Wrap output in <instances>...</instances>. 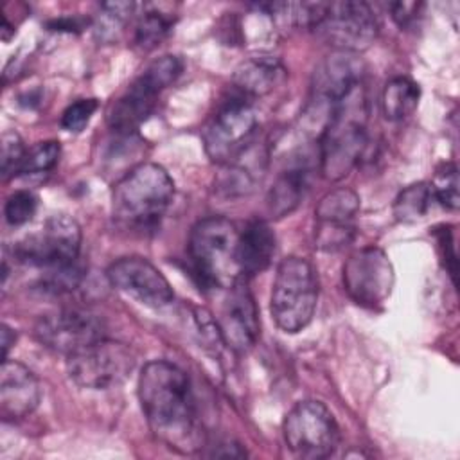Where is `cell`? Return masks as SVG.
<instances>
[{"mask_svg": "<svg viewBox=\"0 0 460 460\" xmlns=\"http://www.w3.org/2000/svg\"><path fill=\"white\" fill-rule=\"evenodd\" d=\"M138 399L153 435L169 449L187 455L203 447L205 433L192 386L180 367L165 359L144 365Z\"/></svg>", "mask_w": 460, "mask_h": 460, "instance_id": "6da1fadb", "label": "cell"}, {"mask_svg": "<svg viewBox=\"0 0 460 460\" xmlns=\"http://www.w3.org/2000/svg\"><path fill=\"white\" fill-rule=\"evenodd\" d=\"M174 196L169 172L151 162L129 169L111 194V214L117 225L129 230H151L165 216Z\"/></svg>", "mask_w": 460, "mask_h": 460, "instance_id": "7a4b0ae2", "label": "cell"}, {"mask_svg": "<svg viewBox=\"0 0 460 460\" xmlns=\"http://www.w3.org/2000/svg\"><path fill=\"white\" fill-rule=\"evenodd\" d=\"M367 97L356 84L331 110L320 137V171L331 180H341L359 162L367 147Z\"/></svg>", "mask_w": 460, "mask_h": 460, "instance_id": "3957f363", "label": "cell"}, {"mask_svg": "<svg viewBox=\"0 0 460 460\" xmlns=\"http://www.w3.org/2000/svg\"><path fill=\"white\" fill-rule=\"evenodd\" d=\"M237 237V226L223 216L205 217L192 226L187 244L189 264L203 289H226L243 277L235 257Z\"/></svg>", "mask_w": 460, "mask_h": 460, "instance_id": "277c9868", "label": "cell"}, {"mask_svg": "<svg viewBox=\"0 0 460 460\" xmlns=\"http://www.w3.org/2000/svg\"><path fill=\"white\" fill-rule=\"evenodd\" d=\"M318 302V275L304 257H286L277 266L270 311L277 327L295 334L309 325Z\"/></svg>", "mask_w": 460, "mask_h": 460, "instance_id": "5b68a950", "label": "cell"}, {"mask_svg": "<svg viewBox=\"0 0 460 460\" xmlns=\"http://www.w3.org/2000/svg\"><path fill=\"white\" fill-rule=\"evenodd\" d=\"M181 70V59L172 54L151 61L111 104L108 111L110 129L119 137H133L140 124L153 113L158 95L178 79Z\"/></svg>", "mask_w": 460, "mask_h": 460, "instance_id": "8992f818", "label": "cell"}, {"mask_svg": "<svg viewBox=\"0 0 460 460\" xmlns=\"http://www.w3.org/2000/svg\"><path fill=\"white\" fill-rule=\"evenodd\" d=\"M81 228L68 216L49 217L36 232L27 234L13 246V257L45 271L75 264L81 252Z\"/></svg>", "mask_w": 460, "mask_h": 460, "instance_id": "52a82bcc", "label": "cell"}, {"mask_svg": "<svg viewBox=\"0 0 460 460\" xmlns=\"http://www.w3.org/2000/svg\"><path fill=\"white\" fill-rule=\"evenodd\" d=\"M135 368L131 349L117 340L101 338L66 356L70 379L90 390H108L122 385Z\"/></svg>", "mask_w": 460, "mask_h": 460, "instance_id": "ba28073f", "label": "cell"}, {"mask_svg": "<svg viewBox=\"0 0 460 460\" xmlns=\"http://www.w3.org/2000/svg\"><path fill=\"white\" fill-rule=\"evenodd\" d=\"M313 31L340 52L356 54L374 43L379 23L367 2H323Z\"/></svg>", "mask_w": 460, "mask_h": 460, "instance_id": "9c48e42d", "label": "cell"}, {"mask_svg": "<svg viewBox=\"0 0 460 460\" xmlns=\"http://www.w3.org/2000/svg\"><path fill=\"white\" fill-rule=\"evenodd\" d=\"M284 440L302 458H327L340 442V428L322 401H300L284 419Z\"/></svg>", "mask_w": 460, "mask_h": 460, "instance_id": "30bf717a", "label": "cell"}, {"mask_svg": "<svg viewBox=\"0 0 460 460\" xmlns=\"http://www.w3.org/2000/svg\"><path fill=\"white\" fill-rule=\"evenodd\" d=\"M257 126L255 111L241 93L230 95L203 129L205 153L212 162L225 164L239 155Z\"/></svg>", "mask_w": 460, "mask_h": 460, "instance_id": "8fae6325", "label": "cell"}, {"mask_svg": "<svg viewBox=\"0 0 460 460\" xmlns=\"http://www.w3.org/2000/svg\"><path fill=\"white\" fill-rule=\"evenodd\" d=\"M394 266L377 246L354 252L343 264V286L349 296L361 307L376 309L392 293Z\"/></svg>", "mask_w": 460, "mask_h": 460, "instance_id": "7c38bea8", "label": "cell"}, {"mask_svg": "<svg viewBox=\"0 0 460 460\" xmlns=\"http://www.w3.org/2000/svg\"><path fill=\"white\" fill-rule=\"evenodd\" d=\"M34 334L43 347L70 356L104 338L106 325L102 318L90 309L63 307L41 316L34 327Z\"/></svg>", "mask_w": 460, "mask_h": 460, "instance_id": "4fadbf2b", "label": "cell"}, {"mask_svg": "<svg viewBox=\"0 0 460 460\" xmlns=\"http://www.w3.org/2000/svg\"><path fill=\"white\" fill-rule=\"evenodd\" d=\"M225 291L216 327L221 343L243 354L250 350L259 338V311L244 277H239Z\"/></svg>", "mask_w": 460, "mask_h": 460, "instance_id": "5bb4252c", "label": "cell"}, {"mask_svg": "<svg viewBox=\"0 0 460 460\" xmlns=\"http://www.w3.org/2000/svg\"><path fill=\"white\" fill-rule=\"evenodd\" d=\"M106 277L113 288L149 307H165L174 300L169 280L144 257H122L111 262Z\"/></svg>", "mask_w": 460, "mask_h": 460, "instance_id": "9a60e30c", "label": "cell"}, {"mask_svg": "<svg viewBox=\"0 0 460 460\" xmlns=\"http://www.w3.org/2000/svg\"><path fill=\"white\" fill-rule=\"evenodd\" d=\"M41 401L36 376L20 361L4 359L0 368V417L14 422L29 417Z\"/></svg>", "mask_w": 460, "mask_h": 460, "instance_id": "2e32d148", "label": "cell"}, {"mask_svg": "<svg viewBox=\"0 0 460 460\" xmlns=\"http://www.w3.org/2000/svg\"><path fill=\"white\" fill-rule=\"evenodd\" d=\"M361 63L350 52H338L327 58L314 72L313 92L316 99L325 101L329 110L359 84Z\"/></svg>", "mask_w": 460, "mask_h": 460, "instance_id": "e0dca14e", "label": "cell"}, {"mask_svg": "<svg viewBox=\"0 0 460 460\" xmlns=\"http://www.w3.org/2000/svg\"><path fill=\"white\" fill-rule=\"evenodd\" d=\"M277 237L264 219H253L239 230L237 237V266L244 279L262 273L275 255Z\"/></svg>", "mask_w": 460, "mask_h": 460, "instance_id": "ac0fdd59", "label": "cell"}, {"mask_svg": "<svg viewBox=\"0 0 460 460\" xmlns=\"http://www.w3.org/2000/svg\"><path fill=\"white\" fill-rule=\"evenodd\" d=\"M286 79V68L275 58L259 56L243 61L232 77L234 88L243 97L255 99L273 92Z\"/></svg>", "mask_w": 460, "mask_h": 460, "instance_id": "d6986e66", "label": "cell"}, {"mask_svg": "<svg viewBox=\"0 0 460 460\" xmlns=\"http://www.w3.org/2000/svg\"><path fill=\"white\" fill-rule=\"evenodd\" d=\"M309 167L298 164L277 178L268 194V210L273 217H284L300 205L309 189Z\"/></svg>", "mask_w": 460, "mask_h": 460, "instance_id": "ffe728a7", "label": "cell"}, {"mask_svg": "<svg viewBox=\"0 0 460 460\" xmlns=\"http://www.w3.org/2000/svg\"><path fill=\"white\" fill-rule=\"evenodd\" d=\"M420 97V88L410 77L399 75L390 79L381 93V108L388 120H402L410 117Z\"/></svg>", "mask_w": 460, "mask_h": 460, "instance_id": "44dd1931", "label": "cell"}, {"mask_svg": "<svg viewBox=\"0 0 460 460\" xmlns=\"http://www.w3.org/2000/svg\"><path fill=\"white\" fill-rule=\"evenodd\" d=\"M221 165H223V169L214 180L216 190L221 196L239 198V196L250 194L255 189L257 172L252 169L250 162L244 164V162H241L239 156H234Z\"/></svg>", "mask_w": 460, "mask_h": 460, "instance_id": "7402d4cb", "label": "cell"}, {"mask_svg": "<svg viewBox=\"0 0 460 460\" xmlns=\"http://www.w3.org/2000/svg\"><path fill=\"white\" fill-rule=\"evenodd\" d=\"M359 210V196L352 189H334L327 192L316 205V223H352Z\"/></svg>", "mask_w": 460, "mask_h": 460, "instance_id": "603a6c76", "label": "cell"}, {"mask_svg": "<svg viewBox=\"0 0 460 460\" xmlns=\"http://www.w3.org/2000/svg\"><path fill=\"white\" fill-rule=\"evenodd\" d=\"M171 27L172 16L169 13H164L160 7L147 5L137 20L133 41L142 50H153L169 34Z\"/></svg>", "mask_w": 460, "mask_h": 460, "instance_id": "cb8c5ba5", "label": "cell"}, {"mask_svg": "<svg viewBox=\"0 0 460 460\" xmlns=\"http://www.w3.org/2000/svg\"><path fill=\"white\" fill-rule=\"evenodd\" d=\"M431 199L429 183H411L397 194L394 201V216L401 223H415L426 216Z\"/></svg>", "mask_w": 460, "mask_h": 460, "instance_id": "d4e9b609", "label": "cell"}, {"mask_svg": "<svg viewBox=\"0 0 460 460\" xmlns=\"http://www.w3.org/2000/svg\"><path fill=\"white\" fill-rule=\"evenodd\" d=\"M59 155H61L59 142L56 140L38 142L25 153L18 176H32V174H43L50 171L58 164Z\"/></svg>", "mask_w": 460, "mask_h": 460, "instance_id": "484cf974", "label": "cell"}, {"mask_svg": "<svg viewBox=\"0 0 460 460\" xmlns=\"http://www.w3.org/2000/svg\"><path fill=\"white\" fill-rule=\"evenodd\" d=\"M429 189L435 201H438L447 210H456L460 203V196H458V171L455 164H442L437 169L433 181L429 183Z\"/></svg>", "mask_w": 460, "mask_h": 460, "instance_id": "4316f807", "label": "cell"}, {"mask_svg": "<svg viewBox=\"0 0 460 460\" xmlns=\"http://www.w3.org/2000/svg\"><path fill=\"white\" fill-rule=\"evenodd\" d=\"M356 235L354 223H316L314 246L323 252H336L345 248Z\"/></svg>", "mask_w": 460, "mask_h": 460, "instance_id": "83f0119b", "label": "cell"}, {"mask_svg": "<svg viewBox=\"0 0 460 460\" xmlns=\"http://www.w3.org/2000/svg\"><path fill=\"white\" fill-rule=\"evenodd\" d=\"M36 210H38V196L31 190L13 192L4 205L5 221L13 226H20L31 221Z\"/></svg>", "mask_w": 460, "mask_h": 460, "instance_id": "f1b7e54d", "label": "cell"}, {"mask_svg": "<svg viewBox=\"0 0 460 460\" xmlns=\"http://www.w3.org/2000/svg\"><path fill=\"white\" fill-rule=\"evenodd\" d=\"M81 279H83V270L75 262V264H70L65 268L45 271L43 277L40 279V289H43L45 293L61 295V293L75 289L77 284L81 282Z\"/></svg>", "mask_w": 460, "mask_h": 460, "instance_id": "f546056e", "label": "cell"}, {"mask_svg": "<svg viewBox=\"0 0 460 460\" xmlns=\"http://www.w3.org/2000/svg\"><path fill=\"white\" fill-rule=\"evenodd\" d=\"M25 153H27V149L23 147L20 135L14 131H5L2 137V155H0L4 180L18 176V171L22 167Z\"/></svg>", "mask_w": 460, "mask_h": 460, "instance_id": "4dcf8cb0", "label": "cell"}, {"mask_svg": "<svg viewBox=\"0 0 460 460\" xmlns=\"http://www.w3.org/2000/svg\"><path fill=\"white\" fill-rule=\"evenodd\" d=\"M99 102L97 99H79L66 106L61 115V128L70 133H79L86 128L92 115L95 113Z\"/></svg>", "mask_w": 460, "mask_h": 460, "instance_id": "1f68e13d", "label": "cell"}, {"mask_svg": "<svg viewBox=\"0 0 460 460\" xmlns=\"http://www.w3.org/2000/svg\"><path fill=\"white\" fill-rule=\"evenodd\" d=\"M390 9H392V16H394V20L402 27V25H406L408 22L415 20V13H417L419 5H417V4H404V2H397V4H392V5H390Z\"/></svg>", "mask_w": 460, "mask_h": 460, "instance_id": "d6a6232c", "label": "cell"}, {"mask_svg": "<svg viewBox=\"0 0 460 460\" xmlns=\"http://www.w3.org/2000/svg\"><path fill=\"white\" fill-rule=\"evenodd\" d=\"M210 455L212 456H223V458H243V456H246V451L241 449L239 444L226 440V442H221L217 446V449H214Z\"/></svg>", "mask_w": 460, "mask_h": 460, "instance_id": "836d02e7", "label": "cell"}, {"mask_svg": "<svg viewBox=\"0 0 460 460\" xmlns=\"http://www.w3.org/2000/svg\"><path fill=\"white\" fill-rule=\"evenodd\" d=\"M0 336H2V361H4V359H7L9 349H11V347L14 345V341H16V332H14L7 323H2Z\"/></svg>", "mask_w": 460, "mask_h": 460, "instance_id": "e575fe53", "label": "cell"}, {"mask_svg": "<svg viewBox=\"0 0 460 460\" xmlns=\"http://www.w3.org/2000/svg\"><path fill=\"white\" fill-rule=\"evenodd\" d=\"M49 27L52 31H75V29H81V22L77 18H59V20L49 22Z\"/></svg>", "mask_w": 460, "mask_h": 460, "instance_id": "d590c367", "label": "cell"}, {"mask_svg": "<svg viewBox=\"0 0 460 460\" xmlns=\"http://www.w3.org/2000/svg\"><path fill=\"white\" fill-rule=\"evenodd\" d=\"M9 34H14V29H11L7 18H4V23H2V40L7 41V40H9Z\"/></svg>", "mask_w": 460, "mask_h": 460, "instance_id": "8d00e7d4", "label": "cell"}]
</instances>
